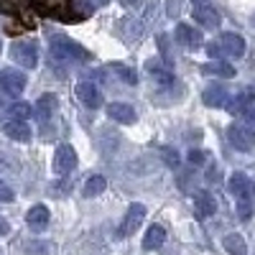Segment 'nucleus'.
Segmentation results:
<instances>
[{
  "label": "nucleus",
  "instance_id": "1",
  "mask_svg": "<svg viewBox=\"0 0 255 255\" xmlns=\"http://www.w3.org/2000/svg\"><path fill=\"white\" fill-rule=\"evenodd\" d=\"M209 56H225V59H240L245 54V41L238 33H222L217 41L207 46Z\"/></svg>",
  "mask_w": 255,
  "mask_h": 255
},
{
  "label": "nucleus",
  "instance_id": "2",
  "mask_svg": "<svg viewBox=\"0 0 255 255\" xmlns=\"http://www.w3.org/2000/svg\"><path fill=\"white\" fill-rule=\"evenodd\" d=\"M51 54L56 59H64V61H87L90 59V51L69 36H54L51 38Z\"/></svg>",
  "mask_w": 255,
  "mask_h": 255
},
{
  "label": "nucleus",
  "instance_id": "3",
  "mask_svg": "<svg viewBox=\"0 0 255 255\" xmlns=\"http://www.w3.org/2000/svg\"><path fill=\"white\" fill-rule=\"evenodd\" d=\"M10 59L23 69H33L38 64V44L33 38H18L10 44Z\"/></svg>",
  "mask_w": 255,
  "mask_h": 255
},
{
  "label": "nucleus",
  "instance_id": "4",
  "mask_svg": "<svg viewBox=\"0 0 255 255\" xmlns=\"http://www.w3.org/2000/svg\"><path fill=\"white\" fill-rule=\"evenodd\" d=\"M227 186H230V191H232V197L238 199V204H250V202H253V194H255V184H253V179H250L248 174H243V171H235V174L230 176Z\"/></svg>",
  "mask_w": 255,
  "mask_h": 255
},
{
  "label": "nucleus",
  "instance_id": "5",
  "mask_svg": "<svg viewBox=\"0 0 255 255\" xmlns=\"http://www.w3.org/2000/svg\"><path fill=\"white\" fill-rule=\"evenodd\" d=\"M143 220H145V207H143V204H138V202H133L130 207H128L123 222H120L118 235H120V238H130V235H135L138 227L143 225Z\"/></svg>",
  "mask_w": 255,
  "mask_h": 255
},
{
  "label": "nucleus",
  "instance_id": "6",
  "mask_svg": "<svg viewBox=\"0 0 255 255\" xmlns=\"http://www.w3.org/2000/svg\"><path fill=\"white\" fill-rule=\"evenodd\" d=\"M227 138H230V143L235 145L238 151H253L255 148V130L248 128V125H240V123L230 125L227 128Z\"/></svg>",
  "mask_w": 255,
  "mask_h": 255
},
{
  "label": "nucleus",
  "instance_id": "7",
  "mask_svg": "<svg viewBox=\"0 0 255 255\" xmlns=\"http://www.w3.org/2000/svg\"><path fill=\"white\" fill-rule=\"evenodd\" d=\"M74 166H77V151L69 143H61L54 153V171L64 176V174L74 171Z\"/></svg>",
  "mask_w": 255,
  "mask_h": 255
},
{
  "label": "nucleus",
  "instance_id": "8",
  "mask_svg": "<svg viewBox=\"0 0 255 255\" xmlns=\"http://www.w3.org/2000/svg\"><path fill=\"white\" fill-rule=\"evenodd\" d=\"M26 84H28V79H26L23 72H10V69H5L3 74H0V90H3L5 95H10V97H18L20 92L26 90Z\"/></svg>",
  "mask_w": 255,
  "mask_h": 255
},
{
  "label": "nucleus",
  "instance_id": "9",
  "mask_svg": "<svg viewBox=\"0 0 255 255\" xmlns=\"http://www.w3.org/2000/svg\"><path fill=\"white\" fill-rule=\"evenodd\" d=\"M31 5L49 18H67V10L72 8V0H31Z\"/></svg>",
  "mask_w": 255,
  "mask_h": 255
},
{
  "label": "nucleus",
  "instance_id": "10",
  "mask_svg": "<svg viewBox=\"0 0 255 255\" xmlns=\"http://www.w3.org/2000/svg\"><path fill=\"white\" fill-rule=\"evenodd\" d=\"M77 97H79V102L84 105V108H90V110L102 108V92L92 82H79L77 84Z\"/></svg>",
  "mask_w": 255,
  "mask_h": 255
},
{
  "label": "nucleus",
  "instance_id": "11",
  "mask_svg": "<svg viewBox=\"0 0 255 255\" xmlns=\"http://www.w3.org/2000/svg\"><path fill=\"white\" fill-rule=\"evenodd\" d=\"M174 33H176V41L181 46H186V49H199L204 44L202 31H197L194 26H189V23H179Z\"/></svg>",
  "mask_w": 255,
  "mask_h": 255
},
{
  "label": "nucleus",
  "instance_id": "12",
  "mask_svg": "<svg viewBox=\"0 0 255 255\" xmlns=\"http://www.w3.org/2000/svg\"><path fill=\"white\" fill-rule=\"evenodd\" d=\"M49 220H51V215H49V209H46L44 204H33V207L28 209V215H26V225H28L33 232H44V230L49 227Z\"/></svg>",
  "mask_w": 255,
  "mask_h": 255
},
{
  "label": "nucleus",
  "instance_id": "13",
  "mask_svg": "<svg viewBox=\"0 0 255 255\" xmlns=\"http://www.w3.org/2000/svg\"><path fill=\"white\" fill-rule=\"evenodd\" d=\"M215 212H217L215 197H212L209 191H197V194H194V215L199 220H207V217L215 215Z\"/></svg>",
  "mask_w": 255,
  "mask_h": 255
},
{
  "label": "nucleus",
  "instance_id": "14",
  "mask_svg": "<svg viewBox=\"0 0 255 255\" xmlns=\"http://www.w3.org/2000/svg\"><path fill=\"white\" fill-rule=\"evenodd\" d=\"M108 115H110L115 123H123V125H133L135 118H138L133 105H125V102H113V105H108Z\"/></svg>",
  "mask_w": 255,
  "mask_h": 255
},
{
  "label": "nucleus",
  "instance_id": "15",
  "mask_svg": "<svg viewBox=\"0 0 255 255\" xmlns=\"http://www.w3.org/2000/svg\"><path fill=\"white\" fill-rule=\"evenodd\" d=\"M202 100H204V105H209V108H225V105L230 102V92L222 87V84H209V87L202 92Z\"/></svg>",
  "mask_w": 255,
  "mask_h": 255
},
{
  "label": "nucleus",
  "instance_id": "16",
  "mask_svg": "<svg viewBox=\"0 0 255 255\" xmlns=\"http://www.w3.org/2000/svg\"><path fill=\"white\" fill-rule=\"evenodd\" d=\"M3 133L10 138V140H18V143H28L33 138V130L26 125V123H15V120H8L3 125Z\"/></svg>",
  "mask_w": 255,
  "mask_h": 255
},
{
  "label": "nucleus",
  "instance_id": "17",
  "mask_svg": "<svg viewBox=\"0 0 255 255\" xmlns=\"http://www.w3.org/2000/svg\"><path fill=\"white\" fill-rule=\"evenodd\" d=\"M194 18H197V23H202V26H207V28H217L220 26V13L212 8L209 3H204V5H194Z\"/></svg>",
  "mask_w": 255,
  "mask_h": 255
},
{
  "label": "nucleus",
  "instance_id": "18",
  "mask_svg": "<svg viewBox=\"0 0 255 255\" xmlns=\"http://www.w3.org/2000/svg\"><path fill=\"white\" fill-rule=\"evenodd\" d=\"M166 243V230L161 225H151L145 230V238H143V250H158Z\"/></svg>",
  "mask_w": 255,
  "mask_h": 255
},
{
  "label": "nucleus",
  "instance_id": "19",
  "mask_svg": "<svg viewBox=\"0 0 255 255\" xmlns=\"http://www.w3.org/2000/svg\"><path fill=\"white\" fill-rule=\"evenodd\" d=\"M255 100V90L253 87H248V90H243L240 95H235V100H230L227 105H225V108L232 113V115H240V113H245V108H248V105Z\"/></svg>",
  "mask_w": 255,
  "mask_h": 255
},
{
  "label": "nucleus",
  "instance_id": "20",
  "mask_svg": "<svg viewBox=\"0 0 255 255\" xmlns=\"http://www.w3.org/2000/svg\"><path fill=\"white\" fill-rule=\"evenodd\" d=\"M56 108H59V100H56V95L46 92L44 97L38 100V105H36V110H38V115H41V123L51 120V118H54V113H56Z\"/></svg>",
  "mask_w": 255,
  "mask_h": 255
},
{
  "label": "nucleus",
  "instance_id": "21",
  "mask_svg": "<svg viewBox=\"0 0 255 255\" xmlns=\"http://www.w3.org/2000/svg\"><path fill=\"white\" fill-rule=\"evenodd\" d=\"M222 245L230 255H248V243L243 240V235H238V232H230V235L222 238Z\"/></svg>",
  "mask_w": 255,
  "mask_h": 255
},
{
  "label": "nucleus",
  "instance_id": "22",
  "mask_svg": "<svg viewBox=\"0 0 255 255\" xmlns=\"http://www.w3.org/2000/svg\"><path fill=\"white\" fill-rule=\"evenodd\" d=\"M105 189H108V179H105L102 174H92L87 181H84L82 194H84V197H97V194H102Z\"/></svg>",
  "mask_w": 255,
  "mask_h": 255
},
{
  "label": "nucleus",
  "instance_id": "23",
  "mask_svg": "<svg viewBox=\"0 0 255 255\" xmlns=\"http://www.w3.org/2000/svg\"><path fill=\"white\" fill-rule=\"evenodd\" d=\"M202 72L204 74H215V77H225V79L235 77V69H232L227 61H209V64H204V67H202Z\"/></svg>",
  "mask_w": 255,
  "mask_h": 255
},
{
  "label": "nucleus",
  "instance_id": "24",
  "mask_svg": "<svg viewBox=\"0 0 255 255\" xmlns=\"http://www.w3.org/2000/svg\"><path fill=\"white\" fill-rule=\"evenodd\" d=\"M8 115L15 120V123H26L31 115H33V108L28 102H15V105H10V110H8Z\"/></svg>",
  "mask_w": 255,
  "mask_h": 255
},
{
  "label": "nucleus",
  "instance_id": "25",
  "mask_svg": "<svg viewBox=\"0 0 255 255\" xmlns=\"http://www.w3.org/2000/svg\"><path fill=\"white\" fill-rule=\"evenodd\" d=\"M148 69H151V77H153L158 84H171V82H174V74L168 72V69H163L158 61H148Z\"/></svg>",
  "mask_w": 255,
  "mask_h": 255
},
{
  "label": "nucleus",
  "instance_id": "26",
  "mask_svg": "<svg viewBox=\"0 0 255 255\" xmlns=\"http://www.w3.org/2000/svg\"><path fill=\"white\" fill-rule=\"evenodd\" d=\"M49 253H51V248L44 240H28V243H23V255H49Z\"/></svg>",
  "mask_w": 255,
  "mask_h": 255
},
{
  "label": "nucleus",
  "instance_id": "27",
  "mask_svg": "<svg viewBox=\"0 0 255 255\" xmlns=\"http://www.w3.org/2000/svg\"><path fill=\"white\" fill-rule=\"evenodd\" d=\"M0 8L3 13H20L26 10V0H0Z\"/></svg>",
  "mask_w": 255,
  "mask_h": 255
},
{
  "label": "nucleus",
  "instance_id": "28",
  "mask_svg": "<svg viewBox=\"0 0 255 255\" xmlns=\"http://www.w3.org/2000/svg\"><path fill=\"white\" fill-rule=\"evenodd\" d=\"M163 161L171 166V168H176L179 166V156H176V151L174 148H163Z\"/></svg>",
  "mask_w": 255,
  "mask_h": 255
},
{
  "label": "nucleus",
  "instance_id": "29",
  "mask_svg": "<svg viewBox=\"0 0 255 255\" xmlns=\"http://www.w3.org/2000/svg\"><path fill=\"white\" fill-rule=\"evenodd\" d=\"M189 163H194V166H199V163H204L207 161V153L204 151H189Z\"/></svg>",
  "mask_w": 255,
  "mask_h": 255
},
{
  "label": "nucleus",
  "instance_id": "30",
  "mask_svg": "<svg viewBox=\"0 0 255 255\" xmlns=\"http://www.w3.org/2000/svg\"><path fill=\"white\" fill-rule=\"evenodd\" d=\"M15 194H13V189L5 186V184H0V202H13Z\"/></svg>",
  "mask_w": 255,
  "mask_h": 255
},
{
  "label": "nucleus",
  "instance_id": "31",
  "mask_svg": "<svg viewBox=\"0 0 255 255\" xmlns=\"http://www.w3.org/2000/svg\"><path fill=\"white\" fill-rule=\"evenodd\" d=\"M120 77H123V79H128L130 84H135V82H138V77L133 74V69H120Z\"/></svg>",
  "mask_w": 255,
  "mask_h": 255
},
{
  "label": "nucleus",
  "instance_id": "32",
  "mask_svg": "<svg viewBox=\"0 0 255 255\" xmlns=\"http://www.w3.org/2000/svg\"><path fill=\"white\" fill-rule=\"evenodd\" d=\"M8 232H10V225H8L3 217H0V235H8Z\"/></svg>",
  "mask_w": 255,
  "mask_h": 255
},
{
  "label": "nucleus",
  "instance_id": "33",
  "mask_svg": "<svg viewBox=\"0 0 255 255\" xmlns=\"http://www.w3.org/2000/svg\"><path fill=\"white\" fill-rule=\"evenodd\" d=\"M140 0H123V5H138Z\"/></svg>",
  "mask_w": 255,
  "mask_h": 255
},
{
  "label": "nucleus",
  "instance_id": "34",
  "mask_svg": "<svg viewBox=\"0 0 255 255\" xmlns=\"http://www.w3.org/2000/svg\"><path fill=\"white\" fill-rule=\"evenodd\" d=\"M0 54H3V41H0Z\"/></svg>",
  "mask_w": 255,
  "mask_h": 255
},
{
  "label": "nucleus",
  "instance_id": "35",
  "mask_svg": "<svg viewBox=\"0 0 255 255\" xmlns=\"http://www.w3.org/2000/svg\"><path fill=\"white\" fill-rule=\"evenodd\" d=\"M253 120H255V113H253Z\"/></svg>",
  "mask_w": 255,
  "mask_h": 255
},
{
  "label": "nucleus",
  "instance_id": "36",
  "mask_svg": "<svg viewBox=\"0 0 255 255\" xmlns=\"http://www.w3.org/2000/svg\"><path fill=\"white\" fill-rule=\"evenodd\" d=\"M0 255H3V250H0Z\"/></svg>",
  "mask_w": 255,
  "mask_h": 255
},
{
  "label": "nucleus",
  "instance_id": "37",
  "mask_svg": "<svg viewBox=\"0 0 255 255\" xmlns=\"http://www.w3.org/2000/svg\"><path fill=\"white\" fill-rule=\"evenodd\" d=\"M253 23H255V18H253Z\"/></svg>",
  "mask_w": 255,
  "mask_h": 255
}]
</instances>
